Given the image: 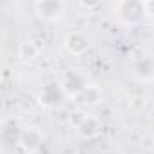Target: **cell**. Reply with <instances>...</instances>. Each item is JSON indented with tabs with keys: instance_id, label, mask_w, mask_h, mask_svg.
Wrapping results in <instances>:
<instances>
[{
	"instance_id": "1",
	"label": "cell",
	"mask_w": 154,
	"mask_h": 154,
	"mask_svg": "<svg viewBox=\"0 0 154 154\" xmlns=\"http://www.w3.org/2000/svg\"><path fill=\"white\" fill-rule=\"evenodd\" d=\"M63 47L72 56H82V54H85L89 51L91 40L87 38V35H84L80 31H69L63 36Z\"/></svg>"
},
{
	"instance_id": "2",
	"label": "cell",
	"mask_w": 154,
	"mask_h": 154,
	"mask_svg": "<svg viewBox=\"0 0 154 154\" xmlns=\"http://www.w3.org/2000/svg\"><path fill=\"white\" fill-rule=\"evenodd\" d=\"M145 15L143 2H120L116 4V17L125 24H136Z\"/></svg>"
},
{
	"instance_id": "3",
	"label": "cell",
	"mask_w": 154,
	"mask_h": 154,
	"mask_svg": "<svg viewBox=\"0 0 154 154\" xmlns=\"http://www.w3.org/2000/svg\"><path fill=\"white\" fill-rule=\"evenodd\" d=\"M35 11L44 20H58L65 11V4L60 0H38L35 4Z\"/></svg>"
},
{
	"instance_id": "4",
	"label": "cell",
	"mask_w": 154,
	"mask_h": 154,
	"mask_svg": "<svg viewBox=\"0 0 154 154\" xmlns=\"http://www.w3.org/2000/svg\"><path fill=\"white\" fill-rule=\"evenodd\" d=\"M20 141H22V147H24L26 150L33 152V150H36V149L42 145V141H44V134H42L40 129H36V127H29V129H26V131L22 132Z\"/></svg>"
},
{
	"instance_id": "5",
	"label": "cell",
	"mask_w": 154,
	"mask_h": 154,
	"mask_svg": "<svg viewBox=\"0 0 154 154\" xmlns=\"http://www.w3.org/2000/svg\"><path fill=\"white\" fill-rule=\"evenodd\" d=\"M76 98L82 100L80 103H84V105H94V103L100 102L102 93H100V89L96 85H85V87H82L78 93H76Z\"/></svg>"
},
{
	"instance_id": "6",
	"label": "cell",
	"mask_w": 154,
	"mask_h": 154,
	"mask_svg": "<svg viewBox=\"0 0 154 154\" xmlns=\"http://www.w3.org/2000/svg\"><path fill=\"white\" fill-rule=\"evenodd\" d=\"M18 56H20L22 60L33 62V60H36V58L40 56V47H38L35 42L26 40V42H22V44L18 45Z\"/></svg>"
},
{
	"instance_id": "7",
	"label": "cell",
	"mask_w": 154,
	"mask_h": 154,
	"mask_svg": "<svg viewBox=\"0 0 154 154\" xmlns=\"http://www.w3.org/2000/svg\"><path fill=\"white\" fill-rule=\"evenodd\" d=\"M100 132V122L94 116H87V120L82 123V127L78 129V134L82 138H94Z\"/></svg>"
},
{
	"instance_id": "8",
	"label": "cell",
	"mask_w": 154,
	"mask_h": 154,
	"mask_svg": "<svg viewBox=\"0 0 154 154\" xmlns=\"http://www.w3.org/2000/svg\"><path fill=\"white\" fill-rule=\"evenodd\" d=\"M87 116H89V114H87L85 111H82V109H74V111L69 114V123H71L76 131H78V129L82 127V123L87 120Z\"/></svg>"
},
{
	"instance_id": "9",
	"label": "cell",
	"mask_w": 154,
	"mask_h": 154,
	"mask_svg": "<svg viewBox=\"0 0 154 154\" xmlns=\"http://www.w3.org/2000/svg\"><path fill=\"white\" fill-rule=\"evenodd\" d=\"M129 105H131L132 111H143L147 107V100L143 96H132L131 102H129Z\"/></svg>"
},
{
	"instance_id": "10",
	"label": "cell",
	"mask_w": 154,
	"mask_h": 154,
	"mask_svg": "<svg viewBox=\"0 0 154 154\" xmlns=\"http://www.w3.org/2000/svg\"><path fill=\"white\" fill-rule=\"evenodd\" d=\"M143 11L145 15H154V2H143Z\"/></svg>"
},
{
	"instance_id": "11",
	"label": "cell",
	"mask_w": 154,
	"mask_h": 154,
	"mask_svg": "<svg viewBox=\"0 0 154 154\" xmlns=\"http://www.w3.org/2000/svg\"><path fill=\"white\" fill-rule=\"evenodd\" d=\"M80 8H84V9H96V8H100V4L98 2H80Z\"/></svg>"
},
{
	"instance_id": "12",
	"label": "cell",
	"mask_w": 154,
	"mask_h": 154,
	"mask_svg": "<svg viewBox=\"0 0 154 154\" xmlns=\"http://www.w3.org/2000/svg\"><path fill=\"white\" fill-rule=\"evenodd\" d=\"M141 145H143V147H152V145H154V138L147 134V136L143 138V141H141Z\"/></svg>"
}]
</instances>
